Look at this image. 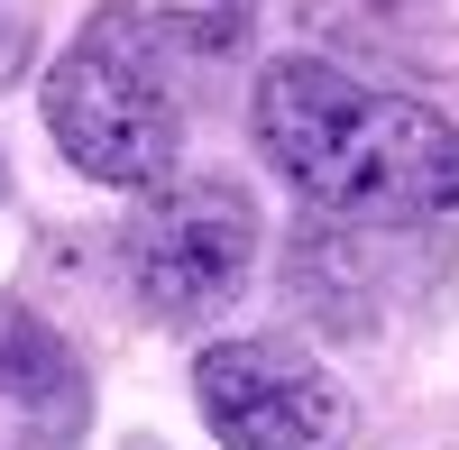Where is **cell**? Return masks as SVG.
Wrapping results in <instances>:
<instances>
[{
    "mask_svg": "<svg viewBox=\"0 0 459 450\" xmlns=\"http://www.w3.org/2000/svg\"><path fill=\"white\" fill-rule=\"evenodd\" d=\"M257 147L322 221L350 230H423L459 212V129L432 101L377 92L322 56H276L257 74Z\"/></svg>",
    "mask_w": 459,
    "mask_h": 450,
    "instance_id": "cell-1",
    "label": "cell"
},
{
    "mask_svg": "<svg viewBox=\"0 0 459 450\" xmlns=\"http://www.w3.org/2000/svg\"><path fill=\"white\" fill-rule=\"evenodd\" d=\"M47 129L74 157V175L92 184H129L157 194L175 175L184 147V101H175V65H166V28L147 10H92L74 28V47L47 74Z\"/></svg>",
    "mask_w": 459,
    "mask_h": 450,
    "instance_id": "cell-2",
    "label": "cell"
},
{
    "mask_svg": "<svg viewBox=\"0 0 459 450\" xmlns=\"http://www.w3.org/2000/svg\"><path fill=\"white\" fill-rule=\"evenodd\" d=\"M257 267V203L230 175H166L129 221V285L157 322H203Z\"/></svg>",
    "mask_w": 459,
    "mask_h": 450,
    "instance_id": "cell-3",
    "label": "cell"
},
{
    "mask_svg": "<svg viewBox=\"0 0 459 450\" xmlns=\"http://www.w3.org/2000/svg\"><path fill=\"white\" fill-rule=\"evenodd\" d=\"M194 395L221 450H340L350 404L294 341H221L194 359Z\"/></svg>",
    "mask_w": 459,
    "mask_h": 450,
    "instance_id": "cell-4",
    "label": "cell"
},
{
    "mask_svg": "<svg viewBox=\"0 0 459 450\" xmlns=\"http://www.w3.org/2000/svg\"><path fill=\"white\" fill-rule=\"evenodd\" d=\"M0 414H10L19 450H74L83 441V368L19 304H0Z\"/></svg>",
    "mask_w": 459,
    "mask_h": 450,
    "instance_id": "cell-5",
    "label": "cell"
},
{
    "mask_svg": "<svg viewBox=\"0 0 459 450\" xmlns=\"http://www.w3.org/2000/svg\"><path fill=\"white\" fill-rule=\"evenodd\" d=\"M138 450H157V441H138Z\"/></svg>",
    "mask_w": 459,
    "mask_h": 450,
    "instance_id": "cell-6",
    "label": "cell"
}]
</instances>
